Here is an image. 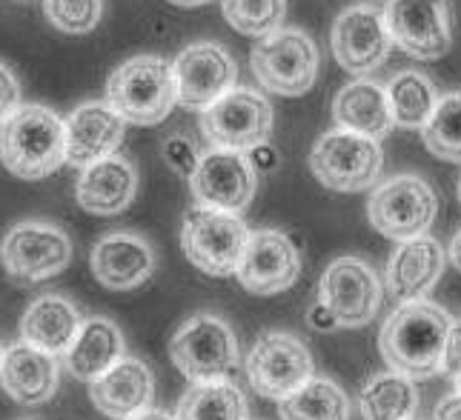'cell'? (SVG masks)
Segmentation results:
<instances>
[{
    "instance_id": "obj_34",
    "label": "cell",
    "mask_w": 461,
    "mask_h": 420,
    "mask_svg": "<svg viewBox=\"0 0 461 420\" xmlns=\"http://www.w3.org/2000/svg\"><path fill=\"white\" fill-rule=\"evenodd\" d=\"M164 157H167V164L178 172L181 177H193L198 164H201V155L195 152V143L184 138V135H172L167 143H164Z\"/></svg>"
},
{
    "instance_id": "obj_37",
    "label": "cell",
    "mask_w": 461,
    "mask_h": 420,
    "mask_svg": "<svg viewBox=\"0 0 461 420\" xmlns=\"http://www.w3.org/2000/svg\"><path fill=\"white\" fill-rule=\"evenodd\" d=\"M307 323H310V329H315V332H336L339 329V320L332 317L318 300L307 309Z\"/></svg>"
},
{
    "instance_id": "obj_13",
    "label": "cell",
    "mask_w": 461,
    "mask_h": 420,
    "mask_svg": "<svg viewBox=\"0 0 461 420\" xmlns=\"http://www.w3.org/2000/svg\"><path fill=\"white\" fill-rule=\"evenodd\" d=\"M384 18L393 43L410 58L438 60L450 52V0H390Z\"/></svg>"
},
{
    "instance_id": "obj_22",
    "label": "cell",
    "mask_w": 461,
    "mask_h": 420,
    "mask_svg": "<svg viewBox=\"0 0 461 420\" xmlns=\"http://www.w3.org/2000/svg\"><path fill=\"white\" fill-rule=\"evenodd\" d=\"M95 409L113 420H126L149 409L155 398V375L140 358H123L113 369L89 383Z\"/></svg>"
},
{
    "instance_id": "obj_45",
    "label": "cell",
    "mask_w": 461,
    "mask_h": 420,
    "mask_svg": "<svg viewBox=\"0 0 461 420\" xmlns=\"http://www.w3.org/2000/svg\"><path fill=\"white\" fill-rule=\"evenodd\" d=\"M361 4H375V0H361Z\"/></svg>"
},
{
    "instance_id": "obj_32",
    "label": "cell",
    "mask_w": 461,
    "mask_h": 420,
    "mask_svg": "<svg viewBox=\"0 0 461 420\" xmlns=\"http://www.w3.org/2000/svg\"><path fill=\"white\" fill-rule=\"evenodd\" d=\"M227 23L247 38H267L281 29L287 0H221Z\"/></svg>"
},
{
    "instance_id": "obj_15",
    "label": "cell",
    "mask_w": 461,
    "mask_h": 420,
    "mask_svg": "<svg viewBox=\"0 0 461 420\" xmlns=\"http://www.w3.org/2000/svg\"><path fill=\"white\" fill-rule=\"evenodd\" d=\"M178 103L186 109H210L235 89L238 63L221 43H193L172 63Z\"/></svg>"
},
{
    "instance_id": "obj_16",
    "label": "cell",
    "mask_w": 461,
    "mask_h": 420,
    "mask_svg": "<svg viewBox=\"0 0 461 420\" xmlns=\"http://www.w3.org/2000/svg\"><path fill=\"white\" fill-rule=\"evenodd\" d=\"M301 274V255L290 235L278 229H258L249 232L247 249L238 266V283L249 295L269 298L281 295L298 281Z\"/></svg>"
},
{
    "instance_id": "obj_24",
    "label": "cell",
    "mask_w": 461,
    "mask_h": 420,
    "mask_svg": "<svg viewBox=\"0 0 461 420\" xmlns=\"http://www.w3.org/2000/svg\"><path fill=\"white\" fill-rule=\"evenodd\" d=\"M332 121L339 123V129H347V132H356L364 138H387L390 129L395 126L387 89L367 77L347 84L336 94V101H332Z\"/></svg>"
},
{
    "instance_id": "obj_19",
    "label": "cell",
    "mask_w": 461,
    "mask_h": 420,
    "mask_svg": "<svg viewBox=\"0 0 461 420\" xmlns=\"http://www.w3.org/2000/svg\"><path fill=\"white\" fill-rule=\"evenodd\" d=\"M447 266V252L436 237L421 235L395 246L387 264V289L393 300H427Z\"/></svg>"
},
{
    "instance_id": "obj_30",
    "label": "cell",
    "mask_w": 461,
    "mask_h": 420,
    "mask_svg": "<svg viewBox=\"0 0 461 420\" xmlns=\"http://www.w3.org/2000/svg\"><path fill=\"white\" fill-rule=\"evenodd\" d=\"M387 98H390L393 123L402 129H424V123L430 121L438 103L433 80L412 69L399 72L390 80Z\"/></svg>"
},
{
    "instance_id": "obj_14",
    "label": "cell",
    "mask_w": 461,
    "mask_h": 420,
    "mask_svg": "<svg viewBox=\"0 0 461 420\" xmlns=\"http://www.w3.org/2000/svg\"><path fill=\"white\" fill-rule=\"evenodd\" d=\"M198 206H210L218 212L241 215L256 198L258 174L244 152L210 149L201 155L195 174L189 177Z\"/></svg>"
},
{
    "instance_id": "obj_29",
    "label": "cell",
    "mask_w": 461,
    "mask_h": 420,
    "mask_svg": "<svg viewBox=\"0 0 461 420\" xmlns=\"http://www.w3.org/2000/svg\"><path fill=\"white\" fill-rule=\"evenodd\" d=\"M281 420H349V398L336 380L312 378L278 403Z\"/></svg>"
},
{
    "instance_id": "obj_33",
    "label": "cell",
    "mask_w": 461,
    "mask_h": 420,
    "mask_svg": "<svg viewBox=\"0 0 461 420\" xmlns=\"http://www.w3.org/2000/svg\"><path fill=\"white\" fill-rule=\"evenodd\" d=\"M46 18L67 35H86L101 21V0H46Z\"/></svg>"
},
{
    "instance_id": "obj_8",
    "label": "cell",
    "mask_w": 461,
    "mask_h": 420,
    "mask_svg": "<svg viewBox=\"0 0 461 420\" xmlns=\"http://www.w3.org/2000/svg\"><path fill=\"white\" fill-rule=\"evenodd\" d=\"M381 166H384V152L378 140L347 132V129H332L321 135L310 152V169L318 183L330 192L370 189L378 181Z\"/></svg>"
},
{
    "instance_id": "obj_2",
    "label": "cell",
    "mask_w": 461,
    "mask_h": 420,
    "mask_svg": "<svg viewBox=\"0 0 461 420\" xmlns=\"http://www.w3.org/2000/svg\"><path fill=\"white\" fill-rule=\"evenodd\" d=\"M67 160V123L50 106L21 103L18 112L0 123V164L14 177L41 181Z\"/></svg>"
},
{
    "instance_id": "obj_1",
    "label": "cell",
    "mask_w": 461,
    "mask_h": 420,
    "mask_svg": "<svg viewBox=\"0 0 461 420\" xmlns=\"http://www.w3.org/2000/svg\"><path fill=\"white\" fill-rule=\"evenodd\" d=\"M453 317L430 300L399 303L378 332V349L387 366L410 380L441 371Z\"/></svg>"
},
{
    "instance_id": "obj_44",
    "label": "cell",
    "mask_w": 461,
    "mask_h": 420,
    "mask_svg": "<svg viewBox=\"0 0 461 420\" xmlns=\"http://www.w3.org/2000/svg\"><path fill=\"white\" fill-rule=\"evenodd\" d=\"M0 361H4V346H0Z\"/></svg>"
},
{
    "instance_id": "obj_38",
    "label": "cell",
    "mask_w": 461,
    "mask_h": 420,
    "mask_svg": "<svg viewBox=\"0 0 461 420\" xmlns=\"http://www.w3.org/2000/svg\"><path fill=\"white\" fill-rule=\"evenodd\" d=\"M433 420H461V392H456V395H450V398L438 400Z\"/></svg>"
},
{
    "instance_id": "obj_42",
    "label": "cell",
    "mask_w": 461,
    "mask_h": 420,
    "mask_svg": "<svg viewBox=\"0 0 461 420\" xmlns=\"http://www.w3.org/2000/svg\"><path fill=\"white\" fill-rule=\"evenodd\" d=\"M458 201H461V177H458Z\"/></svg>"
},
{
    "instance_id": "obj_41",
    "label": "cell",
    "mask_w": 461,
    "mask_h": 420,
    "mask_svg": "<svg viewBox=\"0 0 461 420\" xmlns=\"http://www.w3.org/2000/svg\"><path fill=\"white\" fill-rule=\"evenodd\" d=\"M169 4H175V6H184V9H193V6H203V4H210V0H169Z\"/></svg>"
},
{
    "instance_id": "obj_43",
    "label": "cell",
    "mask_w": 461,
    "mask_h": 420,
    "mask_svg": "<svg viewBox=\"0 0 461 420\" xmlns=\"http://www.w3.org/2000/svg\"><path fill=\"white\" fill-rule=\"evenodd\" d=\"M456 386H458V392H461V378H456Z\"/></svg>"
},
{
    "instance_id": "obj_11",
    "label": "cell",
    "mask_w": 461,
    "mask_h": 420,
    "mask_svg": "<svg viewBox=\"0 0 461 420\" xmlns=\"http://www.w3.org/2000/svg\"><path fill=\"white\" fill-rule=\"evenodd\" d=\"M381 281L361 257H336L318 283V303L339 320V329H361L378 315Z\"/></svg>"
},
{
    "instance_id": "obj_12",
    "label": "cell",
    "mask_w": 461,
    "mask_h": 420,
    "mask_svg": "<svg viewBox=\"0 0 461 420\" xmlns=\"http://www.w3.org/2000/svg\"><path fill=\"white\" fill-rule=\"evenodd\" d=\"M4 269L18 283H38L63 272L72 261V240L52 223H18L4 237Z\"/></svg>"
},
{
    "instance_id": "obj_5",
    "label": "cell",
    "mask_w": 461,
    "mask_h": 420,
    "mask_svg": "<svg viewBox=\"0 0 461 420\" xmlns=\"http://www.w3.org/2000/svg\"><path fill=\"white\" fill-rule=\"evenodd\" d=\"M175 369L193 383L227 380L238 366V337L218 315H193L175 329L169 341Z\"/></svg>"
},
{
    "instance_id": "obj_26",
    "label": "cell",
    "mask_w": 461,
    "mask_h": 420,
    "mask_svg": "<svg viewBox=\"0 0 461 420\" xmlns=\"http://www.w3.org/2000/svg\"><path fill=\"white\" fill-rule=\"evenodd\" d=\"M123 349H126V341H123V332L118 329L115 320L89 317V320H84V326L72 341L69 352L63 354V363H67V369L77 380L95 383L118 361L126 358Z\"/></svg>"
},
{
    "instance_id": "obj_17",
    "label": "cell",
    "mask_w": 461,
    "mask_h": 420,
    "mask_svg": "<svg viewBox=\"0 0 461 420\" xmlns=\"http://www.w3.org/2000/svg\"><path fill=\"white\" fill-rule=\"evenodd\" d=\"M390 29L381 9L353 6L344 9L332 26V55L349 75H370L390 55Z\"/></svg>"
},
{
    "instance_id": "obj_23",
    "label": "cell",
    "mask_w": 461,
    "mask_h": 420,
    "mask_svg": "<svg viewBox=\"0 0 461 420\" xmlns=\"http://www.w3.org/2000/svg\"><path fill=\"white\" fill-rule=\"evenodd\" d=\"M0 386L21 407H38L58 392V358L29 344L4 349L0 361Z\"/></svg>"
},
{
    "instance_id": "obj_21",
    "label": "cell",
    "mask_w": 461,
    "mask_h": 420,
    "mask_svg": "<svg viewBox=\"0 0 461 420\" xmlns=\"http://www.w3.org/2000/svg\"><path fill=\"white\" fill-rule=\"evenodd\" d=\"M135 192H138V172L132 166V160H126L123 155H113L81 172L75 186V201L89 215L115 218L132 203Z\"/></svg>"
},
{
    "instance_id": "obj_25",
    "label": "cell",
    "mask_w": 461,
    "mask_h": 420,
    "mask_svg": "<svg viewBox=\"0 0 461 420\" xmlns=\"http://www.w3.org/2000/svg\"><path fill=\"white\" fill-rule=\"evenodd\" d=\"M84 320L77 306L60 295H43L21 317V337L23 344L35 346L50 354H67L72 341L81 332Z\"/></svg>"
},
{
    "instance_id": "obj_31",
    "label": "cell",
    "mask_w": 461,
    "mask_h": 420,
    "mask_svg": "<svg viewBox=\"0 0 461 420\" xmlns=\"http://www.w3.org/2000/svg\"><path fill=\"white\" fill-rule=\"evenodd\" d=\"M421 138L436 157L461 164V92L438 98L430 121L421 129Z\"/></svg>"
},
{
    "instance_id": "obj_39",
    "label": "cell",
    "mask_w": 461,
    "mask_h": 420,
    "mask_svg": "<svg viewBox=\"0 0 461 420\" xmlns=\"http://www.w3.org/2000/svg\"><path fill=\"white\" fill-rule=\"evenodd\" d=\"M447 257H450V264L461 272V229L456 232V237L450 240V249H447Z\"/></svg>"
},
{
    "instance_id": "obj_35",
    "label": "cell",
    "mask_w": 461,
    "mask_h": 420,
    "mask_svg": "<svg viewBox=\"0 0 461 420\" xmlns=\"http://www.w3.org/2000/svg\"><path fill=\"white\" fill-rule=\"evenodd\" d=\"M18 106H21V86L14 80L12 69L0 63V123H6L18 112Z\"/></svg>"
},
{
    "instance_id": "obj_40",
    "label": "cell",
    "mask_w": 461,
    "mask_h": 420,
    "mask_svg": "<svg viewBox=\"0 0 461 420\" xmlns=\"http://www.w3.org/2000/svg\"><path fill=\"white\" fill-rule=\"evenodd\" d=\"M126 420H175L172 415L161 412V409H144V412H138L132 417H126Z\"/></svg>"
},
{
    "instance_id": "obj_6",
    "label": "cell",
    "mask_w": 461,
    "mask_h": 420,
    "mask_svg": "<svg viewBox=\"0 0 461 420\" xmlns=\"http://www.w3.org/2000/svg\"><path fill=\"white\" fill-rule=\"evenodd\" d=\"M318 46L304 29L290 26L261 38L249 52L252 75L258 84L284 98H301L307 94L318 77Z\"/></svg>"
},
{
    "instance_id": "obj_4",
    "label": "cell",
    "mask_w": 461,
    "mask_h": 420,
    "mask_svg": "<svg viewBox=\"0 0 461 420\" xmlns=\"http://www.w3.org/2000/svg\"><path fill=\"white\" fill-rule=\"evenodd\" d=\"M249 229L241 215L218 212L210 206L186 209L181 226V249L186 261L210 278H232L241 266Z\"/></svg>"
},
{
    "instance_id": "obj_27",
    "label": "cell",
    "mask_w": 461,
    "mask_h": 420,
    "mask_svg": "<svg viewBox=\"0 0 461 420\" xmlns=\"http://www.w3.org/2000/svg\"><path fill=\"white\" fill-rule=\"evenodd\" d=\"M358 409L364 420H412L419 412V389L399 371H375L358 392Z\"/></svg>"
},
{
    "instance_id": "obj_3",
    "label": "cell",
    "mask_w": 461,
    "mask_h": 420,
    "mask_svg": "<svg viewBox=\"0 0 461 420\" xmlns=\"http://www.w3.org/2000/svg\"><path fill=\"white\" fill-rule=\"evenodd\" d=\"M106 103L126 123L158 126L178 103L172 63L158 55H138L113 72L106 84Z\"/></svg>"
},
{
    "instance_id": "obj_9",
    "label": "cell",
    "mask_w": 461,
    "mask_h": 420,
    "mask_svg": "<svg viewBox=\"0 0 461 420\" xmlns=\"http://www.w3.org/2000/svg\"><path fill=\"white\" fill-rule=\"evenodd\" d=\"M249 386L267 400H284L315 378V363L307 344L290 332H264L247 354Z\"/></svg>"
},
{
    "instance_id": "obj_18",
    "label": "cell",
    "mask_w": 461,
    "mask_h": 420,
    "mask_svg": "<svg viewBox=\"0 0 461 420\" xmlns=\"http://www.w3.org/2000/svg\"><path fill=\"white\" fill-rule=\"evenodd\" d=\"M92 274L104 289L113 292H132L144 286L155 272V252L147 237L132 232L104 235L92 246Z\"/></svg>"
},
{
    "instance_id": "obj_28",
    "label": "cell",
    "mask_w": 461,
    "mask_h": 420,
    "mask_svg": "<svg viewBox=\"0 0 461 420\" xmlns=\"http://www.w3.org/2000/svg\"><path fill=\"white\" fill-rule=\"evenodd\" d=\"M175 420H249V407L232 380L193 383L175 409Z\"/></svg>"
},
{
    "instance_id": "obj_10",
    "label": "cell",
    "mask_w": 461,
    "mask_h": 420,
    "mask_svg": "<svg viewBox=\"0 0 461 420\" xmlns=\"http://www.w3.org/2000/svg\"><path fill=\"white\" fill-rule=\"evenodd\" d=\"M203 138L212 149L256 152L273 135V106L256 89L235 86L201 115Z\"/></svg>"
},
{
    "instance_id": "obj_20",
    "label": "cell",
    "mask_w": 461,
    "mask_h": 420,
    "mask_svg": "<svg viewBox=\"0 0 461 420\" xmlns=\"http://www.w3.org/2000/svg\"><path fill=\"white\" fill-rule=\"evenodd\" d=\"M63 123H67V164L86 169L118 152L126 121L109 103L89 101L77 106Z\"/></svg>"
},
{
    "instance_id": "obj_36",
    "label": "cell",
    "mask_w": 461,
    "mask_h": 420,
    "mask_svg": "<svg viewBox=\"0 0 461 420\" xmlns=\"http://www.w3.org/2000/svg\"><path fill=\"white\" fill-rule=\"evenodd\" d=\"M441 375L447 378H461V320H453L447 346H444V363H441Z\"/></svg>"
},
{
    "instance_id": "obj_7",
    "label": "cell",
    "mask_w": 461,
    "mask_h": 420,
    "mask_svg": "<svg viewBox=\"0 0 461 420\" xmlns=\"http://www.w3.org/2000/svg\"><path fill=\"white\" fill-rule=\"evenodd\" d=\"M438 215L436 189L419 174H395L373 189L367 201V220L381 237L395 244L430 232Z\"/></svg>"
}]
</instances>
